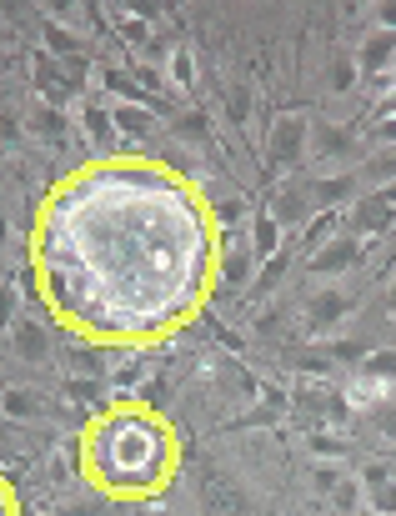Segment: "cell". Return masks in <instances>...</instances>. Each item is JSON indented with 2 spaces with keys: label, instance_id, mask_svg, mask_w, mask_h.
<instances>
[{
  "label": "cell",
  "instance_id": "cell-31",
  "mask_svg": "<svg viewBox=\"0 0 396 516\" xmlns=\"http://www.w3.org/2000/svg\"><path fill=\"white\" fill-rule=\"evenodd\" d=\"M0 241H6V216H0Z\"/></svg>",
  "mask_w": 396,
  "mask_h": 516
},
{
  "label": "cell",
  "instance_id": "cell-29",
  "mask_svg": "<svg viewBox=\"0 0 396 516\" xmlns=\"http://www.w3.org/2000/svg\"><path fill=\"white\" fill-rule=\"evenodd\" d=\"M386 311L396 316V276H391V286H386Z\"/></svg>",
  "mask_w": 396,
  "mask_h": 516
},
{
  "label": "cell",
  "instance_id": "cell-28",
  "mask_svg": "<svg viewBox=\"0 0 396 516\" xmlns=\"http://www.w3.org/2000/svg\"><path fill=\"white\" fill-rule=\"evenodd\" d=\"M16 136H21V121L11 111H0V141H16Z\"/></svg>",
  "mask_w": 396,
  "mask_h": 516
},
{
  "label": "cell",
  "instance_id": "cell-26",
  "mask_svg": "<svg viewBox=\"0 0 396 516\" xmlns=\"http://www.w3.org/2000/svg\"><path fill=\"white\" fill-rule=\"evenodd\" d=\"M306 446H311V456H341V441H336V436H326V431L306 436Z\"/></svg>",
  "mask_w": 396,
  "mask_h": 516
},
{
  "label": "cell",
  "instance_id": "cell-21",
  "mask_svg": "<svg viewBox=\"0 0 396 516\" xmlns=\"http://www.w3.org/2000/svg\"><path fill=\"white\" fill-rule=\"evenodd\" d=\"M46 46L56 51V56H66V61H76L81 56V46L71 41V31H61V26H46Z\"/></svg>",
  "mask_w": 396,
  "mask_h": 516
},
{
  "label": "cell",
  "instance_id": "cell-10",
  "mask_svg": "<svg viewBox=\"0 0 396 516\" xmlns=\"http://www.w3.org/2000/svg\"><path fill=\"white\" fill-rule=\"evenodd\" d=\"M351 61H356V71H361V76H376V71H386V66L396 61V31H371Z\"/></svg>",
  "mask_w": 396,
  "mask_h": 516
},
{
  "label": "cell",
  "instance_id": "cell-11",
  "mask_svg": "<svg viewBox=\"0 0 396 516\" xmlns=\"http://www.w3.org/2000/svg\"><path fill=\"white\" fill-rule=\"evenodd\" d=\"M81 126H86V136L96 141L101 156H121V131H116V121H111L106 106H86V111H81Z\"/></svg>",
  "mask_w": 396,
  "mask_h": 516
},
{
  "label": "cell",
  "instance_id": "cell-16",
  "mask_svg": "<svg viewBox=\"0 0 396 516\" xmlns=\"http://www.w3.org/2000/svg\"><path fill=\"white\" fill-rule=\"evenodd\" d=\"M326 501H331L341 516H356V511L366 506V496H361V481H356V476H341V486H336Z\"/></svg>",
  "mask_w": 396,
  "mask_h": 516
},
{
  "label": "cell",
  "instance_id": "cell-23",
  "mask_svg": "<svg viewBox=\"0 0 396 516\" xmlns=\"http://www.w3.org/2000/svg\"><path fill=\"white\" fill-rule=\"evenodd\" d=\"M226 116H231L236 126H246V116H251V91H246V86H236V91L226 96Z\"/></svg>",
  "mask_w": 396,
  "mask_h": 516
},
{
  "label": "cell",
  "instance_id": "cell-9",
  "mask_svg": "<svg viewBox=\"0 0 396 516\" xmlns=\"http://www.w3.org/2000/svg\"><path fill=\"white\" fill-rule=\"evenodd\" d=\"M306 156H321L326 166H341V171H346V156H356V141H351V131L321 121V126H311V151H306Z\"/></svg>",
  "mask_w": 396,
  "mask_h": 516
},
{
  "label": "cell",
  "instance_id": "cell-6",
  "mask_svg": "<svg viewBox=\"0 0 396 516\" xmlns=\"http://www.w3.org/2000/svg\"><path fill=\"white\" fill-rule=\"evenodd\" d=\"M351 306H356V296H351V291L326 286L321 296H311V301H306V326H311V331H336V326L351 316Z\"/></svg>",
  "mask_w": 396,
  "mask_h": 516
},
{
  "label": "cell",
  "instance_id": "cell-5",
  "mask_svg": "<svg viewBox=\"0 0 396 516\" xmlns=\"http://www.w3.org/2000/svg\"><path fill=\"white\" fill-rule=\"evenodd\" d=\"M391 216H396V191H371V196H361V201L351 206L356 236H381V231L391 226Z\"/></svg>",
  "mask_w": 396,
  "mask_h": 516
},
{
  "label": "cell",
  "instance_id": "cell-2",
  "mask_svg": "<svg viewBox=\"0 0 396 516\" xmlns=\"http://www.w3.org/2000/svg\"><path fill=\"white\" fill-rule=\"evenodd\" d=\"M76 471L106 501H156L181 476V436L156 406L111 401L81 426Z\"/></svg>",
  "mask_w": 396,
  "mask_h": 516
},
{
  "label": "cell",
  "instance_id": "cell-12",
  "mask_svg": "<svg viewBox=\"0 0 396 516\" xmlns=\"http://www.w3.org/2000/svg\"><path fill=\"white\" fill-rule=\"evenodd\" d=\"M356 191H361L356 171H326V176L311 186V201H321V206H341V201L356 196Z\"/></svg>",
  "mask_w": 396,
  "mask_h": 516
},
{
  "label": "cell",
  "instance_id": "cell-24",
  "mask_svg": "<svg viewBox=\"0 0 396 516\" xmlns=\"http://www.w3.org/2000/svg\"><path fill=\"white\" fill-rule=\"evenodd\" d=\"M0 516H21V491L6 471H0Z\"/></svg>",
  "mask_w": 396,
  "mask_h": 516
},
{
  "label": "cell",
  "instance_id": "cell-15",
  "mask_svg": "<svg viewBox=\"0 0 396 516\" xmlns=\"http://www.w3.org/2000/svg\"><path fill=\"white\" fill-rule=\"evenodd\" d=\"M111 121H116L121 136H146V131H151V111H146L141 101H121V106L111 111Z\"/></svg>",
  "mask_w": 396,
  "mask_h": 516
},
{
  "label": "cell",
  "instance_id": "cell-7",
  "mask_svg": "<svg viewBox=\"0 0 396 516\" xmlns=\"http://www.w3.org/2000/svg\"><path fill=\"white\" fill-rule=\"evenodd\" d=\"M361 261V241L356 236H331L321 241V251L311 256V276H341Z\"/></svg>",
  "mask_w": 396,
  "mask_h": 516
},
{
  "label": "cell",
  "instance_id": "cell-33",
  "mask_svg": "<svg viewBox=\"0 0 396 516\" xmlns=\"http://www.w3.org/2000/svg\"><path fill=\"white\" fill-rule=\"evenodd\" d=\"M151 516H171V511H151Z\"/></svg>",
  "mask_w": 396,
  "mask_h": 516
},
{
  "label": "cell",
  "instance_id": "cell-30",
  "mask_svg": "<svg viewBox=\"0 0 396 516\" xmlns=\"http://www.w3.org/2000/svg\"><path fill=\"white\" fill-rule=\"evenodd\" d=\"M381 21H386V31L396 26V6H381Z\"/></svg>",
  "mask_w": 396,
  "mask_h": 516
},
{
  "label": "cell",
  "instance_id": "cell-25",
  "mask_svg": "<svg viewBox=\"0 0 396 516\" xmlns=\"http://www.w3.org/2000/svg\"><path fill=\"white\" fill-rule=\"evenodd\" d=\"M371 426H376V436H386V441L396 446V401H391V406H381V411L371 416Z\"/></svg>",
  "mask_w": 396,
  "mask_h": 516
},
{
  "label": "cell",
  "instance_id": "cell-32",
  "mask_svg": "<svg viewBox=\"0 0 396 516\" xmlns=\"http://www.w3.org/2000/svg\"><path fill=\"white\" fill-rule=\"evenodd\" d=\"M356 516H376V511H371V506H361V511H356Z\"/></svg>",
  "mask_w": 396,
  "mask_h": 516
},
{
  "label": "cell",
  "instance_id": "cell-20",
  "mask_svg": "<svg viewBox=\"0 0 396 516\" xmlns=\"http://www.w3.org/2000/svg\"><path fill=\"white\" fill-rule=\"evenodd\" d=\"M311 486H316V496H331L341 486V466L336 461H316L311 466Z\"/></svg>",
  "mask_w": 396,
  "mask_h": 516
},
{
  "label": "cell",
  "instance_id": "cell-4",
  "mask_svg": "<svg viewBox=\"0 0 396 516\" xmlns=\"http://www.w3.org/2000/svg\"><path fill=\"white\" fill-rule=\"evenodd\" d=\"M356 481H361V496L376 516H396V476H391L386 461H366Z\"/></svg>",
  "mask_w": 396,
  "mask_h": 516
},
{
  "label": "cell",
  "instance_id": "cell-8",
  "mask_svg": "<svg viewBox=\"0 0 396 516\" xmlns=\"http://www.w3.org/2000/svg\"><path fill=\"white\" fill-rule=\"evenodd\" d=\"M11 346H16V356L31 361V366L51 361V331H46L36 316H16V321H11Z\"/></svg>",
  "mask_w": 396,
  "mask_h": 516
},
{
  "label": "cell",
  "instance_id": "cell-17",
  "mask_svg": "<svg viewBox=\"0 0 396 516\" xmlns=\"http://www.w3.org/2000/svg\"><path fill=\"white\" fill-rule=\"evenodd\" d=\"M276 236H281V226L261 211V216H256V231H251V251H256L261 261H271V256H276Z\"/></svg>",
  "mask_w": 396,
  "mask_h": 516
},
{
  "label": "cell",
  "instance_id": "cell-27",
  "mask_svg": "<svg viewBox=\"0 0 396 516\" xmlns=\"http://www.w3.org/2000/svg\"><path fill=\"white\" fill-rule=\"evenodd\" d=\"M0 321H16V286H0Z\"/></svg>",
  "mask_w": 396,
  "mask_h": 516
},
{
  "label": "cell",
  "instance_id": "cell-14",
  "mask_svg": "<svg viewBox=\"0 0 396 516\" xmlns=\"http://www.w3.org/2000/svg\"><path fill=\"white\" fill-rule=\"evenodd\" d=\"M0 416H11V421H41V396L11 386V391H0Z\"/></svg>",
  "mask_w": 396,
  "mask_h": 516
},
{
  "label": "cell",
  "instance_id": "cell-18",
  "mask_svg": "<svg viewBox=\"0 0 396 516\" xmlns=\"http://www.w3.org/2000/svg\"><path fill=\"white\" fill-rule=\"evenodd\" d=\"M171 81H176L181 91L196 86V56H191V46H176V51H171Z\"/></svg>",
  "mask_w": 396,
  "mask_h": 516
},
{
  "label": "cell",
  "instance_id": "cell-22",
  "mask_svg": "<svg viewBox=\"0 0 396 516\" xmlns=\"http://www.w3.org/2000/svg\"><path fill=\"white\" fill-rule=\"evenodd\" d=\"M351 86H356V61H351V56H341V61L331 66V91H336V96H346Z\"/></svg>",
  "mask_w": 396,
  "mask_h": 516
},
{
  "label": "cell",
  "instance_id": "cell-1",
  "mask_svg": "<svg viewBox=\"0 0 396 516\" xmlns=\"http://www.w3.org/2000/svg\"><path fill=\"white\" fill-rule=\"evenodd\" d=\"M221 221L161 156L121 151L66 171L31 221V276L56 326L91 346H161L216 296Z\"/></svg>",
  "mask_w": 396,
  "mask_h": 516
},
{
  "label": "cell",
  "instance_id": "cell-3",
  "mask_svg": "<svg viewBox=\"0 0 396 516\" xmlns=\"http://www.w3.org/2000/svg\"><path fill=\"white\" fill-rule=\"evenodd\" d=\"M266 151H271V166H301L306 151H311V116L306 111H281L271 121Z\"/></svg>",
  "mask_w": 396,
  "mask_h": 516
},
{
  "label": "cell",
  "instance_id": "cell-13",
  "mask_svg": "<svg viewBox=\"0 0 396 516\" xmlns=\"http://www.w3.org/2000/svg\"><path fill=\"white\" fill-rule=\"evenodd\" d=\"M266 216H271V221H276L281 231H291V226H301V221H306V196L286 186V191H276V196H271Z\"/></svg>",
  "mask_w": 396,
  "mask_h": 516
},
{
  "label": "cell",
  "instance_id": "cell-19",
  "mask_svg": "<svg viewBox=\"0 0 396 516\" xmlns=\"http://www.w3.org/2000/svg\"><path fill=\"white\" fill-rule=\"evenodd\" d=\"M36 136L51 141V146H61V141H66V116H61L56 106H46V111L36 116Z\"/></svg>",
  "mask_w": 396,
  "mask_h": 516
}]
</instances>
